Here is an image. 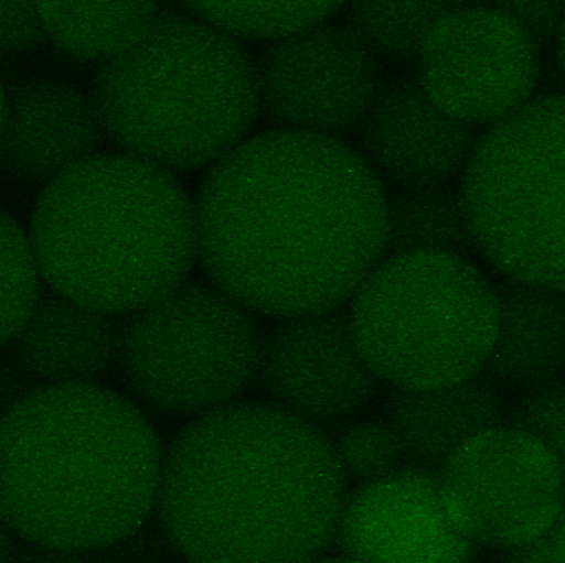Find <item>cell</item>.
Here are the masks:
<instances>
[{
  "mask_svg": "<svg viewBox=\"0 0 565 563\" xmlns=\"http://www.w3.org/2000/svg\"><path fill=\"white\" fill-rule=\"evenodd\" d=\"M417 63L428 98L470 126L513 115L531 101L540 79V48L497 6H460L438 20Z\"/></svg>",
  "mask_w": 565,
  "mask_h": 563,
  "instance_id": "cell-10",
  "label": "cell"
},
{
  "mask_svg": "<svg viewBox=\"0 0 565 563\" xmlns=\"http://www.w3.org/2000/svg\"><path fill=\"white\" fill-rule=\"evenodd\" d=\"M258 111L278 131L335 139L371 108L377 56L348 25L321 23L270 43L255 63Z\"/></svg>",
  "mask_w": 565,
  "mask_h": 563,
  "instance_id": "cell-11",
  "label": "cell"
},
{
  "mask_svg": "<svg viewBox=\"0 0 565 563\" xmlns=\"http://www.w3.org/2000/svg\"><path fill=\"white\" fill-rule=\"evenodd\" d=\"M557 43V55H559V63L563 66L565 73V19L563 26H561L559 36L556 40Z\"/></svg>",
  "mask_w": 565,
  "mask_h": 563,
  "instance_id": "cell-32",
  "label": "cell"
},
{
  "mask_svg": "<svg viewBox=\"0 0 565 563\" xmlns=\"http://www.w3.org/2000/svg\"><path fill=\"white\" fill-rule=\"evenodd\" d=\"M121 326L55 291H42L9 344V359L33 387L95 383L118 362Z\"/></svg>",
  "mask_w": 565,
  "mask_h": 563,
  "instance_id": "cell-16",
  "label": "cell"
},
{
  "mask_svg": "<svg viewBox=\"0 0 565 563\" xmlns=\"http://www.w3.org/2000/svg\"><path fill=\"white\" fill-rule=\"evenodd\" d=\"M46 39L36 3L0 2V56L32 52Z\"/></svg>",
  "mask_w": 565,
  "mask_h": 563,
  "instance_id": "cell-26",
  "label": "cell"
},
{
  "mask_svg": "<svg viewBox=\"0 0 565 563\" xmlns=\"http://www.w3.org/2000/svg\"><path fill=\"white\" fill-rule=\"evenodd\" d=\"M264 333L214 284H182L121 324L118 364L132 393L172 416L232 405L257 377Z\"/></svg>",
  "mask_w": 565,
  "mask_h": 563,
  "instance_id": "cell-8",
  "label": "cell"
},
{
  "mask_svg": "<svg viewBox=\"0 0 565 563\" xmlns=\"http://www.w3.org/2000/svg\"><path fill=\"white\" fill-rule=\"evenodd\" d=\"M13 563H102L93 552L30 545L17 551Z\"/></svg>",
  "mask_w": 565,
  "mask_h": 563,
  "instance_id": "cell-30",
  "label": "cell"
},
{
  "mask_svg": "<svg viewBox=\"0 0 565 563\" xmlns=\"http://www.w3.org/2000/svg\"><path fill=\"white\" fill-rule=\"evenodd\" d=\"M194 210L209 280L252 313L338 310L385 257L384 184L338 139H247L215 162Z\"/></svg>",
  "mask_w": 565,
  "mask_h": 563,
  "instance_id": "cell-1",
  "label": "cell"
},
{
  "mask_svg": "<svg viewBox=\"0 0 565 563\" xmlns=\"http://www.w3.org/2000/svg\"><path fill=\"white\" fill-rule=\"evenodd\" d=\"M35 387L7 357H0V419Z\"/></svg>",
  "mask_w": 565,
  "mask_h": 563,
  "instance_id": "cell-29",
  "label": "cell"
},
{
  "mask_svg": "<svg viewBox=\"0 0 565 563\" xmlns=\"http://www.w3.org/2000/svg\"><path fill=\"white\" fill-rule=\"evenodd\" d=\"M382 415L405 459L435 473L475 436L504 423L500 389L484 373L435 389H394Z\"/></svg>",
  "mask_w": 565,
  "mask_h": 563,
  "instance_id": "cell-17",
  "label": "cell"
},
{
  "mask_svg": "<svg viewBox=\"0 0 565 563\" xmlns=\"http://www.w3.org/2000/svg\"><path fill=\"white\" fill-rule=\"evenodd\" d=\"M331 443L342 475L359 486L394 475L405 459L397 439L384 422L355 423Z\"/></svg>",
  "mask_w": 565,
  "mask_h": 563,
  "instance_id": "cell-24",
  "label": "cell"
},
{
  "mask_svg": "<svg viewBox=\"0 0 565 563\" xmlns=\"http://www.w3.org/2000/svg\"><path fill=\"white\" fill-rule=\"evenodd\" d=\"M258 386L270 405L318 426L364 409L377 377L355 344L341 310L288 317L262 339Z\"/></svg>",
  "mask_w": 565,
  "mask_h": 563,
  "instance_id": "cell-12",
  "label": "cell"
},
{
  "mask_svg": "<svg viewBox=\"0 0 565 563\" xmlns=\"http://www.w3.org/2000/svg\"><path fill=\"white\" fill-rule=\"evenodd\" d=\"M29 238L50 290L108 316L158 303L198 260L184 188L126 152H99L42 188Z\"/></svg>",
  "mask_w": 565,
  "mask_h": 563,
  "instance_id": "cell-4",
  "label": "cell"
},
{
  "mask_svg": "<svg viewBox=\"0 0 565 563\" xmlns=\"http://www.w3.org/2000/svg\"><path fill=\"white\" fill-rule=\"evenodd\" d=\"M162 459L151 423L118 392L36 387L0 419V518L30 545L109 548L156 508Z\"/></svg>",
  "mask_w": 565,
  "mask_h": 563,
  "instance_id": "cell-3",
  "label": "cell"
},
{
  "mask_svg": "<svg viewBox=\"0 0 565 563\" xmlns=\"http://www.w3.org/2000/svg\"><path fill=\"white\" fill-rule=\"evenodd\" d=\"M457 7L451 2H358L349 6L345 17L351 32L375 56L407 62L417 59L430 30Z\"/></svg>",
  "mask_w": 565,
  "mask_h": 563,
  "instance_id": "cell-21",
  "label": "cell"
},
{
  "mask_svg": "<svg viewBox=\"0 0 565 563\" xmlns=\"http://www.w3.org/2000/svg\"><path fill=\"white\" fill-rule=\"evenodd\" d=\"M29 235L0 210V347L9 346L29 320L42 288Z\"/></svg>",
  "mask_w": 565,
  "mask_h": 563,
  "instance_id": "cell-23",
  "label": "cell"
},
{
  "mask_svg": "<svg viewBox=\"0 0 565 563\" xmlns=\"http://www.w3.org/2000/svg\"><path fill=\"white\" fill-rule=\"evenodd\" d=\"M36 7L46 36L63 52L103 63L135 46L159 15L151 2H40Z\"/></svg>",
  "mask_w": 565,
  "mask_h": 563,
  "instance_id": "cell-19",
  "label": "cell"
},
{
  "mask_svg": "<svg viewBox=\"0 0 565 563\" xmlns=\"http://www.w3.org/2000/svg\"><path fill=\"white\" fill-rule=\"evenodd\" d=\"M3 105H6V89H3L2 82H0V129H2Z\"/></svg>",
  "mask_w": 565,
  "mask_h": 563,
  "instance_id": "cell-34",
  "label": "cell"
},
{
  "mask_svg": "<svg viewBox=\"0 0 565 563\" xmlns=\"http://www.w3.org/2000/svg\"><path fill=\"white\" fill-rule=\"evenodd\" d=\"M437 475L448 521L475 549L507 554L530 544L565 502L556 459L508 423L475 436Z\"/></svg>",
  "mask_w": 565,
  "mask_h": 563,
  "instance_id": "cell-9",
  "label": "cell"
},
{
  "mask_svg": "<svg viewBox=\"0 0 565 563\" xmlns=\"http://www.w3.org/2000/svg\"><path fill=\"white\" fill-rule=\"evenodd\" d=\"M478 138L428 98L417 75L398 73L382 79L359 124V154L394 188L435 187L463 174Z\"/></svg>",
  "mask_w": 565,
  "mask_h": 563,
  "instance_id": "cell-14",
  "label": "cell"
},
{
  "mask_svg": "<svg viewBox=\"0 0 565 563\" xmlns=\"http://www.w3.org/2000/svg\"><path fill=\"white\" fill-rule=\"evenodd\" d=\"M105 129L92 95L56 79H30L6 91L0 169L45 188L79 162L99 154Z\"/></svg>",
  "mask_w": 565,
  "mask_h": 563,
  "instance_id": "cell-15",
  "label": "cell"
},
{
  "mask_svg": "<svg viewBox=\"0 0 565 563\" xmlns=\"http://www.w3.org/2000/svg\"><path fill=\"white\" fill-rule=\"evenodd\" d=\"M15 555L17 549L15 542H13V532L10 531L6 521L0 518V563H13Z\"/></svg>",
  "mask_w": 565,
  "mask_h": 563,
  "instance_id": "cell-31",
  "label": "cell"
},
{
  "mask_svg": "<svg viewBox=\"0 0 565 563\" xmlns=\"http://www.w3.org/2000/svg\"><path fill=\"white\" fill-rule=\"evenodd\" d=\"M311 563H361L358 561H352V559L349 557H332V559H318V561L311 562Z\"/></svg>",
  "mask_w": 565,
  "mask_h": 563,
  "instance_id": "cell-33",
  "label": "cell"
},
{
  "mask_svg": "<svg viewBox=\"0 0 565 563\" xmlns=\"http://www.w3.org/2000/svg\"><path fill=\"white\" fill-rule=\"evenodd\" d=\"M345 499L318 426L271 405L232 403L175 436L156 509L191 563H311L335 541Z\"/></svg>",
  "mask_w": 565,
  "mask_h": 563,
  "instance_id": "cell-2",
  "label": "cell"
},
{
  "mask_svg": "<svg viewBox=\"0 0 565 563\" xmlns=\"http://www.w3.org/2000/svg\"><path fill=\"white\" fill-rule=\"evenodd\" d=\"M460 201L475 250L513 283L565 296V95L481 132Z\"/></svg>",
  "mask_w": 565,
  "mask_h": 563,
  "instance_id": "cell-7",
  "label": "cell"
},
{
  "mask_svg": "<svg viewBox=\"0 0 565 563\" xmlns=\"http://www.w3.org/2000/svg\"><path fill=\"white\" fill-rule=\"evenodd\" d=\"M475 251L460 195L447 185L394 188L387 195V255Z\"/></svg>",
  "mask_w": 565,
  "mask_h": 563,
  "instance_id": "cell-20",
  "label": "cell"
},
{
  "mask_svg": "<svg viewBox=\"0 0 565 563\" xmlns=\"http://www.w3.org/2000/svg\"><path fill=\"white\" fill-rule=\"evenodd\" d=\"M93 105L122 152L166 171L218 162L258 111L247 50L191 13L159 12L135 46L103 63Z\"/></svg>",
  "mask_w": 565,
  "mask_h": 563,
  "instance_id": "cell-5",
  "label": "cell"
},
{
  "mask_svg": "<svg viewBox=\"0 0 565 563\" xmlns=\"http://www.w3.org/2000/svg\"><path fill=\"white\" fill-rule=\"evenodd\" d=\"M349 320L377 379L394 389H435L484 372L498 293L467 258L387 255L352 296Z\"/></svg>",
  "mask_w": 565,
  "mask_h": 563,
  "instance_id": "cell-6",
  "label": "cell"
},
{
  "mask_svg": "<svg viewBox=\"0 0 565 563\" xmlns=\"http://www.w3.org/2000/svg\"><path fill=\"white\" fill-rule=\"evenodd\" d=\"M507 423L547 450L565 476V377L524 392L508 412Z\"/></svg>",
  "mask_w": 565,
  "mask_h": 563,
  "instance_id": "cell-25",
  "label": "cell"
},
{
  "mask_svg": "<svg viewBox=\"0 0 565 563\" xmlns=\"http://www.w3.org/2000/svg\"><path fill=\"white\" fill-rule=\"evenodd\" d=\"M498 9L511 17L537 48L551 45L559 36L565 19V2H533V0H514L497 3Z\"/></svg>",
  "mask_w": 565,
  "mask_h": 563,
  "instance_id": "cell-27",
  "label": "cell"
},
{
  "mask_svg": "<svg viewBox=\"0 0 565 563\" xmlns=\"http://www.w3.org/2000/svg\"><path fill=\"white\" fill-rule=\"evenodd\" d=\"M189 13L232 39L271 43L328 22L341 3H185Z\"/></svg>",
  "mask_w": 565,
  "mask_h": 563,
  "instance_id": "cell-22",
  "label": "cell"
},
{
  "mask_svg": "<svg viewBox=\"0 0 565 563\" xmlns=\"http://www.w3.org/2000/svg\"><path fill=\"white\" fill-rule=\"evenodd\" d=\"M503 563H565V502L543 534L503 554Z\"/></svg>",
  "mask_w": 565,
  "mask_h": 563,
  "instance_id": "cell-28",
  "label": "cell"
},
{
  "mask_svg": "<svg viewBox=\"0 0 565 563\" xmlns=\"http://www.w3.org/2000/svg\"><path fill=\"white\" fill-rule=\"evenodd\" d=\"M335 539L361 563H473L477 555L445 515L437 473L417 466L359 486Z\"/></svg>",
  "mask_w": 565,
  "mask_h": 563,
  "instance_id": "cell-13",
  "label": "cell"
},
{
  "mask_svg": "<svg viewBox=\"0 0 565 563\" xmlns=\"http://www.w3.org/2000/svg\"><path fill=\"white\" fill-rule=\"evenodd\" d=\"M498 327L484 376L498 389L530 392L565 377V296L527 284H503Z\"/></svg>",
  "mask_w": 565,
  "mask_h": 563,
  "instance_id": "cell-18",
  "label": "cell"
}]
</instances>
